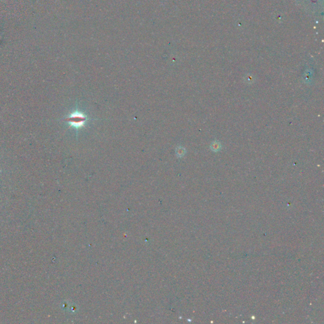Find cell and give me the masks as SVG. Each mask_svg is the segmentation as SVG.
Masks as SVG:
<instances>
[{"label":"cell","mask_w":324,"mask_h":324,"mask_svg":"<svg viewBox=\"0 0 324 324\" xmlns=\"http://www.w3.org/2000/svg\"><path fill=\"white\" fill-rule=\"evenodd\" d=\"M88 120L89 119L86 115L78 110L71 113L64 118V121L67 122L70 127H73L77 130L84 126Z\"/></svg>","instance_id":"cell-1"}]
</instances>
